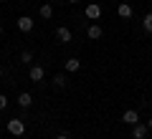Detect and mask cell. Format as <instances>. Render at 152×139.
I'll list each match as a JSON object with an SVG mask.
<instances>
[{"instance_id": "5b68a950", "label": "cell", "mask_w": 152, "mask_h": 139, "mask_svg": "<svg viewBox=\"0 0 152 139\" xmlns=\"http://www.w3.org/2000/svg\"><path fill=\"white\" fill-rule=\"evenodd\" d=\"M122 122H124V124H129V127H134V124L140 122V114H137L134 109H127V111L122 114Z\"/></svg>"}, {"instance_id": "8fae6325", "label": "cell", "mask_w": 152, "mask_h": 139, "mask_svg": "<svg viewBox=\"0 0 152 139\" xmlns=\"http://www.w3.org/2000/svg\"><path fill=\"white\" fill-rule=\"evenodd\" d=\"M79 68H81V61L79 58H69L66 61V71H69V74H76Z\"/></svg>"}, {"instance_id": "30bf717a", "label": "cell", "mask_w": 152, "mask_h": 139, "mask_svg": "<svg viewBox=\"0 0 152 139\" xmlns=\"http://www.w3.org/2000/svg\"><path fill=\"white\" fill-rule=\"evenodd\" d=\"M31 104H33V96H31V94H28V91H23L20 96H18V106L28 109V106H31Z\"/></svg>"}, {"instance_id": "3957f363", "label": "cell", "mask_w": 152, "mask_h": 139, "mask_svg": "<svg viewBox=\"0 0 152 139\" xmlns=\"http://www.w3.org/2000/svg\"><path fill=\"white\" fill-rule=\"evenodd\" d=\"M18 31L31 33V31H33V18H31V15H20V18H18Z\"/></svg>"}, {"instance_id": "44dd1931", "label": "cell", "mask_w": 152, "mask_h": 139, "mask_svg": "<svg viewBox=\"0 0 152 139\" xmlns=\"http://www.w3.org/2000/svg\"><path fill=\"white\" fill-rule=\"evenodd\" d=\"M0 76H3V66H0Z\"/></svg>"}, {"instance_id": "d6986e66", "label": "cell", "mask_w": 152, "mask_h": 139, "mask_svg": "<svg viewBox=\"0 0 152 139\" xmlns=\"http://www.w3.org/2000/svg\"><path fill=\"white\" fill-rule=\"evenodd\" d=\"M66 3H74V5H76V3H79V0H66Z\"/></svg>"}, {"instance_id": "8992f818", "label": "cell", "mask_w": 152, "mask_h": 139, "mask_svg": "<svg viewBox=\"0 0 152 139\" xmlns=\"http://www.w3.org/2000/svg\"><path fill=\"white\" fill-rule=\"evenodd\" d=\"M147 132H150V129H147V124H140V122H137L134 127H132V139H145Z\"/></svg>"}, {"instance_id": "4fadbf2b", "label": "cell", "mask_w": 152, "mask_h": 139, "mask_svg": "<svg viewBox=\"0 0 152 139\" xmlns=\"http://www.w3.org/2000/svg\"><path fill=\"white\" fill-rule=\"evenodd\" d=\"M20 63H26V66L33 63V53H31V51H23V53H20Z\"/></svg>"}, {"instance_id": "277c9868", "label": "cell", "mask_w": 152, "mask_h": 139, "mask_svg": "<svg viewBox=\"0 0 152 139\" xmlns=\"http://www.w3.org/2000/svg\"><path fill=\"white\" fill-rule=\"evenodd\" d=\"M56 38H58V43H71V41H74V36H71V31L66 25L56 28Z\"/></svg>"}, {"instance_id": "6da1fadb", "label": "cell", "mask_w": 152, "mask_h": 139, "mask_svg": "<svg viewBox=\"0 0 152 139\" xmlns=\"http://www.w3.org/2000/svg\"><path fill=\"white\" fill-rule=\"evenodd\" d=\"M8 132L15 134V137H20V134H26V124H23V119H10V122L5 124Z\"/></svg>"}, {"instance_id": "5bb4252c", "label": "cell", "mask_w": 152, "mask_h": 139, "mask_svg": "<svg viewBox=\"0 0 152 139\" xmlns=\"http://www.w3.org/2000/svg\"><path fill=\"white\" fill-rule=\"evenodd\" d=\"M142 25H145L147 33H152V13H147V15L142 18Z\"/></svg>"}, {"instance_id": "7a4b0ae2", "label": "cell", "mask_w": 152, "mask_h": 139, "mask_svg": "<svg viewBox=\"0 0 152 139\" xmlns=\"http://www.w3.org/2000/svg\"><path fill=\"white\" fill-rule=\"evenodd\" d=\"M84 13H86L89 20H99V18H102V5H99V3H89Z\"/></svg>"}, {"instance_id": "ba28073f", "label": "cell", "mask_w": 152, "mask_h": 139, "mask_svg": "<svg viewBox=\"0 0 152 139\" xmlns=\"http://www.w3.org/2000/svg\"><path fill=\"white\" fill-rule=\"evenodd\" d=\"M102 33H104V31H102V28L96 25V23H91V25L86 28V36L91 38V41H99V38H102Z\"/></svg>"}, {"instance_id": "52a82bcc", "label": "cell", "mask_w": 152, "mask_h": 139, "mask_svg": "<svg viewBox=\"0 0 152 139\" xmlns=\"http://www.w3.org/2000/svg\"><path fill=\"white\" fill-rule=\"evenodd\" d=\"M28 76H31V81H43L46 71H43V66H31V71H28Z\"/></svg>"}, {"instance_id": "2e32d148", "label": "cell", "mask_w": 152, "mask_h": 139, "mask_svg": "<svg viewBox=\"0 0 152 139\" xmlns=\"http://www.w3.org/2000/svg\"><path fill=\"white\" fill-rule=\"evenodd\" d=\"M5 106H8V96H5V94H0V111H3Z\"/></svg>"}, {"instance_id": "9c48e42d", "label": "cell", "mask_w": 152, "mask_h": 139, "mask_svg": "<svg viewBox=\"0 0 152 139\" xmlns=\"http://www.w3.org/2000/svg\"><path fill=\"white\" fill-rule=\"evenodd\" d=\"M117 15L119 18H132V5L129 3H119L117 5Z\"/></svg>"}, {"instance_id": "7c38bea8", "label": "cell", "mask_w": 152, "mask_h": 139, "mask_svg": "<svg viewBox=\"0 0 152 139\" xmlns=\"http://www.w3.org/2000/svg\"><path fill=\"white\" fill-rule=\"evenodd\" d=\"M41 18H43V20H51V18H53V8L51 5H41Z\"/></svg>"}, {"instance_id": "9a60e30c", "label": "cell", "mask_w": 152, "mask_h": 139, "mask_svg": "<svg viewBox=\"0 0 152 139\" xmlns=\"http://www.w3.org/2000/svg\"><path fill=\"white\" fill-rule=\"evenodd\" d=\"M53 86H58V89H64V86H66V76H64V74L53 76Z\"/></svg>"}, {"instance_id": "ffe728a7", "label": "cell", "mask_w": 152, "mask_h": 139, "mask_svg": "<svg viewBox=\"0 0 152 139\" xmlns=\"http://www.w3.org/2000/svg\"><path fill=\"white\" fill-rule=\"evenodd\" d=\"M0 36H3V23H0Z\"/></svg>"}, {"instance_id": "ac0fdd59", "label": "cell", "mask_w": 152, "mask_h": 139, "mask_svg": "<svg viewBox=\"0 0 152 139\" xmlns=\"http://www.w3.org/2000/svg\"><path fill=\"white\" fill-rule=\"evenodd\" d=\"M147 129H152V119H150V122H147Z\"/></svg>"}, {"instance_id": "e0dca14e", "label": "cell", "mask_w": 152, "mask_h": 139, "mask_svg": "<svg viewBox=\"0 0 152 139\" xmlns=\"http://www.w3.org/2000/svg\"><path fill=\"white\" fill-rule=\"evenodd\" d=\"M56 139H69V137H66V134H56Z\"/></svg>"}]
</instances>
